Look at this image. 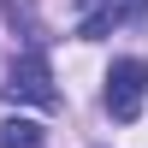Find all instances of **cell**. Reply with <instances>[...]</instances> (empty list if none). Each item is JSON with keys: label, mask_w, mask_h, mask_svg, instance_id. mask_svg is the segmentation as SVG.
I'll list each match as a JSON object with an SVG mask.
<instances>
[{"label": "cell", "mask_w": 148, "mask_h": 148, "mask_svg": "<svg viewBox=\"0 0 148 148\" xmlns=\"http://www.w3.org/2000/svg\"><path fill=\"white\" fill-rule=\"evenodd\" d=\"M142 101H148V65L142 59H113V71H107V113L119 125H130L142 113Z\"/></svg>", "instance_id": "obj_1"}, {"label": "cell", "mask_w": 148, "mask_h": 148, "mask_svg": "<svg viewBox=\"0 0 148 148\" xmlns=\"http://www.w3.org/2000/svg\"><path fill=\"white\" fill-rule=\"evenodd\" d=\"M6 101H30V107H53L59 95H53V71H47V59L36 53H18L12 59V71H6Z\"/></svg>", "instance_id": "obj_2"}, {"label": "cell", "mask_w": 148, "mask_h": 148, "mask_svg": "<svg viewBox=\"0 0 148 148\" xmlns=\"http://www.w3.org/2000/svg\"><path fill=\"white\" fill-rule=\"evenodd\" d=\"M142 12H148V0H83V12H77V36H83V42H101V36H113L119 24L142 18Z\"/></svg>", "instance_id": "obj_3"}, {"label": "cell", "mask_w": 148, "mask_h": 148, "mask_svg": "<svg viewBox=\"0 0 148 148\" xmlns=\"http://www.w3.org/2000/svg\"><path fill=\"white\" fill-rule=\"evenodd\" d=\"M0 148H47V130L36 119H6L0 125Z\"/></svg>", "instance_id": "obj_4"}]
</instances>
